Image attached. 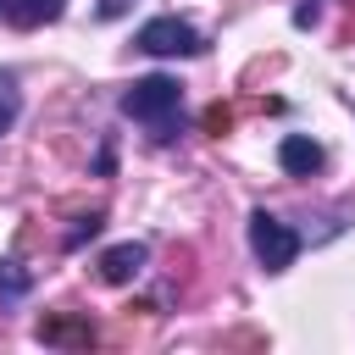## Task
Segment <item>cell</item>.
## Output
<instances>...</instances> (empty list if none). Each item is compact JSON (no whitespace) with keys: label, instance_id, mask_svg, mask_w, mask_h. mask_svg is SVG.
Instances as JSON below:
<instances>
[{"label":"cell","instance_id":"cell-1","mask_svg":"<svg viewBox=\"0 0 355 355\" xmlns=\"http://www.w3.org/2000/svg\"><path fill=\"white\" fill-rule=\"evenodd\" d=\"M116 105H122V116L144 122L155 144L178 139V128H183V83H178V78H166V72L139 78V83H133V89H128Z\"/></svg>","mask_w":355,"mask_h":355},{"label":"cell","instance_id":"cell-2","mask_svg":"<svg viewBox=\"0 0 355 355\" xmlns=\"http://www.w3.org/2000/svg\"><path fill=\"white\" fill-rule=\"evenodd\" d=\"M250 250L266 272H288L300 255V233L288 222H277L272 211H250Z\"/></svg>","mask_w":355,"mask_h":355},{"label":"cell","instance_id":"cell-3","mask_svg":"<svg viewBox=\"0 0 355 355\" xmlns=\"http://www.w3.org/2000/svg\"><path fill=\"white\" fill-rule=\"evenodd\" d=\"M144 55H205V33L189 28L183 17H150L133 39Z\"/></svg>","mask_w":355,"mask_h":355},{"label":"cell","instance_id":"cell-4","mask_svg":"<svg viewBox=\"0 0 355 355\" xmlns=\"http://www.w3.org/2000/svg\"><path fill=\"white\" fill-rule=\"evenodd\" d=\"M144 261H150V250H144L139 239H128V244H111V250L94 261V272H100V283H133V277L144 272Z\"/></svg>","mask_w":355,"mask_h":355},{"label":"cell","instance_id":"cell-5","mask_svg":"<svg viewBox=\"0 0 355 355\" xmlns=\"http://www.w3.org/2000/svg\"><path fill=\"white\" fill-rule=\"evenodd\" d=\"M277 161H283V172L288 178H311V172H322V144L316 139H305V133H288L283 144H277Z\"/></svg>","mask_w":355,"mask_h":355},{"label":"cell","instance_id":"cell-6","mask_svg":"<svg viewBox=\"0 0 355 355\" xmlns=\"http://www.w3.org/2000/svg\"><path fill=\"white\" fill-rule=\"evenodd\" d=\"M61 11H67V0H6V22H17V28H44Z\"/></svg>","mask_w":355,"mask_h":355},{"label":"cell","instance_id":"cell-7","mask_svg":"<svg viewBox=\"0 0 355 355\" xmlns=\"http://www.w3.org/2000/svg\"><path fill=\"white\" fill-rule=\"evenodd\" d=\"M39 338L44 344H94V327L89 322H55V316H44L39 322Z\"/></svg>","mask_w":355,"mask_h":355},{"label":"cell","instance_id":"cell-8","mask_svg":"<svg viewBox=\"0 0 355 355\" xmlns=\"http://www.w3.org/2000/svg\"><path fill=\"white\" fill-rule=\"evenodd\" d=\"M17 111H22V100H17V78H11V72H0V133L17 122Z\"/></svg>","mask_w":355,"mask_h":355},{"label":"cell","instance_id":"cell-9","mask_svg":"<svg viewBox=\"0 0 355 355\" xmlns=\"http://www.w3.org/2000/svg\"><path fill=\"white\" fill-rule=\"evenodd\" d=\"M89 233H100V211H94V216H83V222H78V227L67 233V250H78V244H83Z\"/></svg>","mask_w":355,"mask_h":355},{"label":"cell","instance_id":"cell-10","mask_svg":"<svg viewBox=\"0 0 355 355\" xmlns=\"http://www.w3.org/2000/svg\"><path fill=\"white\" fill-rule=\"evenodd\" d=\"M6 266H11V261H6ZM6 266H0V288H6V294H22L28 277H22V272H6Z\"/></svg>","mask_w":355,"mask_h":355},{"label":"cell","instance_id":"cell-11","mask_svg":"<svg viewBox=\"0 0 355 355\" xmlns=\"http://www.w3.org/2000/svg\"><path fill=\"white\" fill-rule=\"evenodd\" d=\"M227 122H233V116H227V105H211V111H205V128H211V133H222Z\"/></svg>","mask_w":355,"mask_h":355},{"label":"cell","instance_id":"cell-12","mask_svg":"<svg viewBox=\"0 0 355 355\" xmlns=\"http://www.w3.org/2000/svg\"><path fill=\"white\" fill-rule=\"evenodd\" d=\"M128 6H133V0H100V17H105V22H111V17H122V11H128Z\"/></svg>","mask_w":355,"mask_h":355},{"label":"cell","instance_id":"cell-13","mask_svg":"<svg viewBox=\"0 0 355 355\" xmlns=\"http://www.w3.org/2000/svg\"><path fill=\"white\" fill-rule=\"evenodd\" d=\"M0 11H6V0H0Z\"/></svg>","mask_w":355,"mask_h":355}]
</instances>
